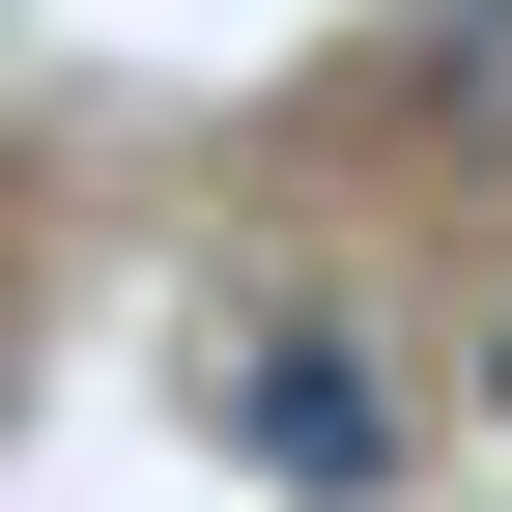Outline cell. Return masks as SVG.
I'll use <instances>...</instances> for the list:
<instances>
[{
  "label": "cell",
  "instance_id": "1",
  "mask_svg": "<svg viewBox=\"0 0 512 512\" xmlns=\"http://www.w3.org/2000/svg\"><path fill=\"white\" fill-rule=\"evenodd\" d=\"M228 456L285 484V512H370V484L427 456V427H399V370H370L342 313H256V342H228Z\"/></svg>",
  "mask_w": 512,
  "mask_h": 512
},
{
  "label": "cell",
  "instance_id": "2",
  "mask_svg": "<svg viewBox=\"0 0 512 512\" xmlns=\"http://www.w3.org/2000/svg\"><path fill=\"white\" fill-rule=\"evenodd\" d=\"M427 86H456V114H512V0H484V29H456V57H427Z\"/></svg>",
  "mask_w": 512,
  "mask_h": 512
},
{
  "label": "cell",
  "instance_id": "3",
  "mask_svg": "<svg viewBox=\"0 0 512 512\" xmlns=\"http://www.w3.org/2000/svg\"><path fill=\"white\" fill-rule=\"evenodd\" d=\"M484 427H512V313H484Z\"/></svg>",
  "mask_w": 512,
  "mask_h": 512
}]
</instances>
